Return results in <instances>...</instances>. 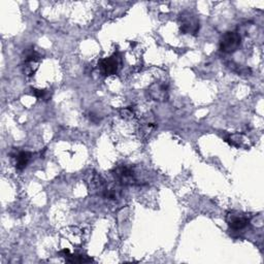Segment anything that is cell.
Wrapping results in <instances>:
<instances>
[{"instance_id":"8fae6325","label":"cell","mask_w":264,"mask_h":264,"mask_svg":"<svg viewBox=\"0 0 264 264\" xmlns=\"http://www.w3.org/2000/svg\"><path fill=\"white\" fill-rule=\"evenodd\" d=\"M65 260L69 263H88V262H93L94 260L84 254H79V253H75V254H68L67 256L64 257Z\"/></svg>"},{"instance_id":"5b68a950","label":"cell","mask_w":264,"mask_h":264,"mask_svg":"<svg viewBox=\"0 0 264 264\" xmlns=\"http://www.w3.org/2000/svg\"><path fill=\"white\" fill-rule=\"evenodd\" d=\"M120 65H121V58L119 54H116V53L111 57L103 58L98 63L99 70L104 77L116 75L120 68Z\"/></svg>"},{"instance_id":"3957f363","label":"cell","mask_w":264,"mask_h":264,"mask_svg":"<svg viewBox=\"0 0 264 264\" xmlns=\"http://www.w3.org/2000/svg\"><path fill=\"white\" fill-rule=\"evenodd\" d=\"M179 24H180V30L183 34L196 35L199 31L198 18L190 12L186 11L180 15Z\"/></svg>"},{"instance_id":"6da1fadb","label":"cell","mask_w":264,"mask_h":264,"mask_svg":"<svg viewBox=\"0 0 264 264\" xmlns=\"http://www.w3.org/2000/svg\"><path fill=\"white\" fill-rule=\"evenodd\" d=\"M137 169L131 165L121 164L112 171V175L120 186H139L142 183L137 176Z\"/></svg>"},{"instance_id":"30bf717a","label":"cell","mask_w":264,"mask_h":264,"mask_svg":"<svg viewBox=\"0 0 264 264\" xmlns=\"http://www.w3.org/2000/svg\"><path fill=\"white\" fill-rule=\"evenodd\" d=\"M248 140L249 139L244 134H239V133L232 134L227 138V141L236 148H247Z\"/></svg>"},{"instance_id":"8992f818","label":"cell","mask_w":264,"mask_h":264,"mask_svg":"<svg viewBox=\"0 0 264 264\" xmlns=\"http://www.w3.org/2000/svg\"><path fill=\"white\" fill-rule=\"evenodd\" d=\"M226 222L230 229L238 231L246 228L250 223V218L246 214L238 212H230L226 216Z\"/></svg>"},{"instance_id":"7c38bea8","label":"cell","mask_w":264,"mask_h":264,"mask_svg":"<svg viewBox=\"0 0 264 264\" xmlns=\"http://www.w3.org/2000/svg\"><path fill=\"white\" fill-rule=\"evenodd\" d=\"M134 111L131 107H128V108H125V109H122L120 111V116L123 118V119H126V120H131L132 118H134Z\"/></svg>"},{"instance_id":"52a82bcc","label":"cell","mask_w":264,"mask_h":264,"mask_svg":"<svg viewBox=\"0 0 264 264\" xmlns=\"http://www.w3.org/2000/svg\"><path fill=\"white\" fill-rule=\"evenodd\" d=\"M32 156H33V154L30 153V152L19 151V150H16V149L11 153V157H12L14 166L18 171H23V170L26 169V166L28 165V163L32 159Z\"/></svg>"},{"instance_id":"ba28073f","label":"cell","mask_w":264,"mask_h":264,"mask_svg":"<svg viewBox=\"0 0 264 264\" xmlns=\"http://www.w3.org/2000/svg\"><path fill=\"white\" fill-rule=\"evenodd\" d=\"M149 96L156 101H165L169 97V91L167 86L165 83L162 82H156L152 84L148 89Z\"/></svg>"},{"instance_id":"4fadbf2b","label":"cell","mask_w":264,"mask_h":264,"mask_svg":"<svg viewBox=\"0 0 264 264\" xmlns=\"http://www.w3.org/2000/svg\"><path fill=\"white\" fill-rule=\"evenodd\" d=\"M32 91V94L39 98V99H45L47 97V91L46 90H40V89H35V88H32L31 89Z\"/></svg>"},{"instance_id":"9c48e42d","label":"cell","mask_w":264,"mask_h":264,"mask_svg":"<svg viewBox=\"0 0 264 264\" xmlns=\"http://www.w3.org/2000/svg\"><path fill=\"white\" fill-rule=\"evenodd\" d=\"M157 128V122L153 114L145 116L139 124V135L142 138H148L150 134Z\"/></svg>"},{"instance_id":"277c9868","label":"cell","mask_w":264,"mask_h":264,"mask_svg":"<svg viewBox=\"0 0 264 264\" xmlns=\"http://www.w3.org/2000/svg\"><path fill=\"white\" fill-rule=\"evenodd\" d=\"M242 43V36L236 31L226 32L220 40V50L226 54L234 53Z\"/></svg>"},{"instance_id":"7a4b0ae2","label":"cell","mask_w":264,"mask_h":264,"mask_svg":"<svg viewBox=\"0 0 264 264\" xmlns=\"http://www.w3.org/2000/svg\"><path fill=\"white\" fill-rule=\"evenodd\" d=\"M85 181H86L88 190L92 195H97L102 197L105 196L109 184L100 175H98L94 171H89L85 176Z\"/></svg>"}]
</instances>
